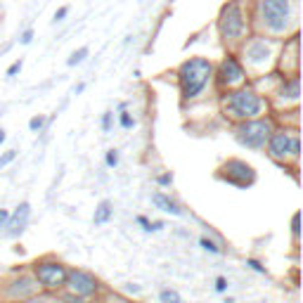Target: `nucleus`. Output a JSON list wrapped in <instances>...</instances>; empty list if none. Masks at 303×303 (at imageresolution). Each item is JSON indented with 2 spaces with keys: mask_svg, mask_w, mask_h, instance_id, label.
Wrapping results in <instances>:
<instances>
[{
  "mask_svg": "<svg viewBox=\"0 0 303 303\" xmlns=\"http://www.w3.org/2000/svg\"><path fill=\"white\" fill-rule=\"evenodd\" d=\"M249 265H251V268H253V270H258V272H265V268L260 265L258 260H249Z\"/></svg>",
  "mask_w": 303,
  "mask_h": 303,
  "instance_id": "31",
  "label": "nucleus"
},
{
  "mask_svg": "<svg viewBox=\"0 0 303 303\" xmlns=\"http://www.w3.org/2000/svg\"><path fill=\"white\" fill-rule=\"evenodd\" d=\"M237 138L242 145H247L251 150H260L265 140L270 138V123L268 121H247L244 126L237 128Z\"/></svg>",
  "mask_w": 303,
  "mask_h": 303,
  "instance_id": "5",
  "label": "nucleus"
},
{
  "mask_svg": "<svg viewBox=\"0 0 303 303\" xmlns=\"http://www.w3.org/2000/svg\"><path fill=\"white\" fill-rule=\"evenodd\" d=\"M282 95H287V98H299V78H296V76L287 83V88H282Z\"/></svg>",
  "mask_w": 303,
  "mask_h": 303,
  "instance_id": "15",
  "label": "nucleus"
},
{
  "mask_svg": "<svg viewBox=\"0 0 303 303\" xmlns=\"http://www.w3.org/2000/svg\"><path fill=\"white\" fill-rule=\"evenodd\" d=\"M7 218H10V213L0 208V227H2V225H5V223H7Z\"/></svg>",
  "mask_w": 303,
  "mask_h": 303,
  "instance_id": "32",
  "label": "nucleus"
},
{
  "mask_svg": "<svg viewBox=\"0 0 303 303\" xmlns=\"http://www.w3.org/2000/svg\"><path fill=\"white\" fill-rule=\"evenodd\" d=\"M121 126H123V128H133V126H135V121L130 119V114L123 111V114H121Z\"/></svg>",
  "mask_w": 303,
  "mask_h": 303,
  "instance_id": "21",
  "label": "nucleus"
},
{
  "mask_svg": "<svg viewBox=\"0 0 303 303\" xmlns=\"http://www.w3.org/2000/svg\"><path fill=\"white\" fill-rule=\"evenodd\" d=\"M43 123H45V119H41V116H33V119L29 121V128H31V130H41V128H43Z\"/></svg>",
  "mask_w": 303,
  "mask_h": 303,
  "instance_id": "19",
  "label": "nucleus"
},
{
  "mask_svg": "<svg viewBox=\"0 0 303 303\" xmlns=\"http://www.w3.org/2000/svg\"><path fill=\"white\" fill-rule=\"evenodd\" d=\"M154 204L159 206L161 211H168V213H173V216H178V213H180V208H178V206H175L166 195H161V192H159V195H154Z\"/></svg>",
  "mask_w": 303,
  "mask_h": 303,
  "instance_id": "13",
  "label": "nucleus"
},
{
  "mask_svg": "<svg viewBox=\"0 0 303 303\" xmlns=\"http://www.w3.org/2000/svg\"><path fill=\"white\" fill-rule=\"evenodd\" d=\"M109 123H111V114H104V116H102V128L109 130Z\"/></svg>",
  "mask_w": 303,
  "mask_h": 303,
  "instance_id": "30",
  "label": "nucleus"
},
{
  "mask_svg": "<svg viewBox=\"0 0 303 303\" xmlns=\"http://www.w3.org/2000/svg\"><path fill=\"white\" fill-rule=\"evenodd\" d=\"M29 213H31V206L29 204H22L14 213H12V218H7L10 220V235H19L24 227H26V220H29Z\"/></svg>",
  "mask_w": 303,
  "mask_h": 303,
  "instance_id": "12",
  "label": "nucleus"
},
{
  "mask_svg": "<svg viewBox=\"0 0 303 303\" xmlns=\"http://www.w3.org/2000/svg\"><path fill=\"white\" fill-rule=\"evenodd\" d=\"M119 163V154H116V150H109L107 152V166H116Z\"/></svg>",
  "mask_w": 303,
  "mask_h": 303,
  "instance_id": "20",
  "label": "nucleus"
},
{
  "mask_svg": "<svg viewBox=\"0 0 303 303\" xmlns=\"http://www.w3.org/2000/svg\"><path fill=\"white\" fill-rule=\"evenodd\" d=\"M211 74H213V64L208 59H204V57H192V59L183 62L180 71H178L180 88H183V98H187V100L197 98L206 88Z\"/></svg>",
  "mask_w": 303,
  "mask_h": 303,
  "instance_id": "2",
  "label": "nucleus"
},
{
  "mask_svg": "<svg viewBox=\"0 0 303 303\" xmlns=\"http://www.w3.org/2000/svg\"><path fill=\"white\" fill-rule=\"evenodd\" d=\"M33 303H45V301H33Z\"/></svg>",
  "mask_w": 303,
  "mask_h": 303,
  "instance_id": "35",
  "label": "nucleus"
},
{
  "mask_svg": "<svg viewBox=\"0 0 303 303\" xmlns=\"http://www.w3.org/2000/svg\"><path fill=\"white\" fill-rule=\"evenodd\" d=\"M86 54H88V48H81V50H76V52L71 54V57H69V62H66V64H69V66L81 64V62L86 59Z\"/></svg>",
  "mask_w": 303,
  "mask_h": 303,
  "instance_id": "16",
  "label": "nucleus"
},
{
  "mask_svg": "<svg viewBox=\"0 0 303 303\" xmlns=\"http://www.w3.org/2000/svg\"><path fill=\"white\" fill-rule=\"evenodd\" d=\"M299 220H301V216L299 213H294V220H292V230H294V235L299 237V232H301V227H299Z\"/></svg>",
  "mask_w": 303,
  "mask_h": 303,
  "instance_id": "24",
  "label": "nucleus"
},
{
  "mask_svg": "<svg viewBox=\"0 0 303 303\" xmlns=\"http://www.w3.org/2000/svg\"><path fill=\"white\" fill-rule=\"evenodd\" d=\"M66 14H69V7H59V10L54 12V22H62Z\"/></svg>",
  "mask_w": 303,
  "mask_h": 303,
  "instance_id": "23",
  "label": "nucleus"
},
{
  "mask_svg": "<svg viewBox=\"0 0 303 303\" xmlns=\"http://www.w3.org/2000/svg\"><path fill=\"white\" fill-rule=\"evenodd\" d=\"M66 280H69V287H71V292H74L76 296H90V294H95V289H98L95 280L83 270L69 272V275H66Z\"/></svg>",
  "mask_w": 303,
  "mask_h": 303,
  "instance_id": "9",
  "label": "nucleus"
},
{
  "mask_svg": "<svg viewBox=\"0 0 303 303\" xmlns=\"http://www.w3.org/2000/svg\"><path fill=\"white\" fill-rule=\"evenodd\" d=\"M171 180H173V178H171L168 173H166V175H159V183H161V185H168Z\"/></svg>",
  "mask_w": 303,
  "mask_h": 303,
  "instance_id": "33",
  "label": "nucleus"
},
{
  "mask_svg": "<svg viewBox=\"0 0 303 303\" xmlns=\"http://www.w3.org/2000/svg\"><path fill=\"white\" fill-rule=\"evenodd\" d=\"M223 171H225V180L232 185H237V187H247L256 180V173H253V168H251L247 161H239V159H230V161L223 166Z\"/></svg>",
  "mask_w": 303,
  "mask_h": 303,
  "instance_id": "6",
  "label": "nucleus"
},
{
  "mask_svg": "<svg viewBox=\"0 0 303 303\" xmlns=\"http://www.w3.org/2000/svg\"><path fill=\"white\" fill-rule=\"evenodd\" d=\"M225 287H227L225 277H218V282H216V289H218V292H225Z\"/></svg>",
  "mask_w": 303,
  "mask_h": 303,
  "instance_id": "29",
  "label": "nucleus"
},
{
  "mask_svg": "<svg viewBox=\"0 0 303 303\" xmlns=\"http://www.w3.org/2000/svg\"><path fill=\"white\" fill-rule=\"evenodd\" d=\"M247 59H249V64H263V62H268L272 54V43L270 41H263V38H258V41H253V43H249V48H247Z\"/></svg>",
  "mask_w": 303,
  "mask_h": 303,
  "instance_id": "11",
  "label": "nucleus"
},
{
  "mask_svg": "<svg viewBox=\"0 0 303 303\" xmlns=\"http://www.w3.org/2000/svg\"><path fill=\"white\" fill-rule=\"evenodd\" d=\"M301 154V145H299V138L294 135V140H292V156H299Z\"/></svg>",
  "mask_w": 303,
  "mask_h": 303,
  "instance_id": "22",
  "label": "nucleus"
},
{
  "mask_svg": "<svg viewBox=\"0 0 303 303\" xmlns=\"http://www.w3.org/2000/svg\"><path fill=\"white\" fill-rule=\"evenodd\" d=\"M22 71V62H14V64L7 69V76H14V74H19Z\"/></svg>",
  "mask_w": 303,
  "mask_h": 303,
  "instance_id": "26",
  "label": "nucleus"
},
{
  "mask_svg": "<svg viewBox=\"0 0 303 303\" xmlns=\"http://www.w3.org/2000/svg\"><path fill=\"white\" fill-rule=\"evenodd\" d=\"M268 140H270L268 150H270V154L275 156V159H284V156H289V154H292V140H294L292 133H284V130H280V133L270 135Z\"/></svg>",
  "mask_w": 303,
  "mask_h": 303,
  "instance_id": "10",
  "label": "nucleus"
},
{
  "mask_svg": "<svg viewBox=\"0 0 303 303\" xmlns=\"http://www.w3.org/2000/svg\"><path fill=\"white\" fill-rule=\"evenodd\" d=\"M2 140H5V130L0 128V142H2Z\"/></svg>",
  "mask_w": 303,
  "mask_h": 303,
  "instance_id": "34",
  "label": "nucleus"
},
{
  "mask_svg": "<svg viewBox=\"0 0 303 303\" xmlns=\"http://www.w3.org/2000/svg\"><path fill=\"white\" fill-rule=\"evenodd\" d=\"M256 19L268 33H284L296 19V0H258Z\"/></svg>",
  "mask_w": 303,
  "mask_h": 303,
  "instance_id": "1",
  "label": "nucleus"
},
{
  "mask_svg": "<svg viewBox=\"0 0 303 303\" xmlns=\"http://www.w3.org/2000/svg\"><path fill=\"white\" fill-rule=\"evenodd\" d=\"M138 223H140V225L145 227L147 232H150V230H154V225H152V223H150V220H147V218H145V216H140V218H138Z\"/></svg>",
  "mask_w": 303,
  "mask_h": 303,
  "instance_id": "27",
  "label": "nucleus"
},
{
  "mask_svg": "<svg viewBox=\"0 0 303 303\" xmlns=\"http://www.w3.org/2000/svg\"><path fill=\"white\" fill-rule=\"evenodd\" d=\"M14 156H17V152H14V150L5 152V154H2V156H0V166H7V163H10L12 159H14Z\"/></svg>",
  "mask_w": 303,
  "mask_h": 303,
  "instance_id": "18",
  "label": "nucleus"
},
{
  "mask_svg": "<svg viewBox=\"0 0 303 303\" xmlns=\"http://www.w3.org/2000/svg\"><path fill=\"white\" fill-rule=\"evenodd\" d=\"M109 218H111V206H109V202H102V204L98 206V211H95V225L107 223Z\"/></svg>",
  "mask_w": 303,
  "mask_h": 303,
  "instance_id": "14",
  "label": "nucleus"
},
{
  "mask_svg": "<svg viewBox=\"0 0 303 303\" xmlns=\"http://www.w3.org/2000/svg\"><path fill=\"white\" fill-rule=\"evenodd\" d=\"M202 247H204V249H208V251H213V253L218 251V247L213 244V242H208V239H202Z\"/></svg>",
  "mask_w": 303,
  "mask_h": 303,
  "instance_id": "28",
  "label": "nucleus"
},
{
  "mask_svg": "<svg viewBox=\"0 0 303 303\" xmlns=\"http://www.w3.org/2000/svg\"><path fill=\"white\" fill-rule=\"evenodd\" d=\"M36 277L45 287H59V284L66 282V270L57 263H43V265L36 268Z\"/></svg>",
  "mask_w": 303,
  "mask_h": 303,
  "instance_id": "8",
  "label": "nucleus"
},
{
  "mask_svg": "<svg viewBox=\"0 0 303 303\" xmlns=\"http://www.w3.org/2000/svg\"><path fill=\"white\" fill-rule=\"evenodd\" d=\"M244 81V69L239 64L235 57H227L223 59V64H220V71H218V83L220 86H237Z\"/></svg>",
  "mask_w": 303,
  "mask_h": 303,
  "instance_id": "7",
  "label": "nucleus"
},
{
  "mask_svg": "<svg viewBox=\"0 0 303 303\" xmlns=\"http://www.w3.org/2000/svg\"><path fill=\"white\" fill-rule=\"evenodd\" d=\"M31 38H33V31L29 29V31L22 33V38H19V41H22V45H29V43H31Z\"/></svg>",
  "mask_w": 303,
  "mask_h": 303,
  "instance_id": "25",
  "label": "nucleus"
},
{
  "mask_svg": "<svg viewBox=\"0 0 303 303\" xmlns=\"http://www.w3.org/2000/svg\"><path fill=\"white\" fill-rule=\"evenodd\" d=\"M218 31L223 36V41H239L247 31V14L242 7V0H230L223 5L220 17H218Z\"/></svg>",
  "mask_w": 303,
  "mask_h": 303,
  "instance_id": "3",
  "label": "nucleus"
},
{
  "mask_svg": "<svg viewBox=\"0 0 303 303\" xmlns=\"http://www.w3.org/2000/svg\"><path fill=\"white\" fill-rule=\"evenodd\" d=\"M225 109L230 116L235 119H253L263 111V100L253 93V90H235L230 93L225 100Z\"/></svg>",
  "mask_w": 303,
  "mask_h": 303,
  "instance_id": "4",
  "label": "nucleus"
},
{
  "mask_svg": "<svg viewBox=\"0 0 303 303\" xmlns=\"http://www.w3.org/2000/svg\"><path fill=\"white\" fill-rule=\"evenodd\" d=\"M161 303H180V296H178V292H173V289H163Z\"/></svg>",
  "mask_w": 303,
  "mask_h": 303,
  "instance_id": "17",
  "label": "nucleus"
}]
</instances>
